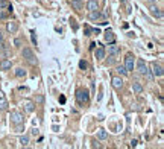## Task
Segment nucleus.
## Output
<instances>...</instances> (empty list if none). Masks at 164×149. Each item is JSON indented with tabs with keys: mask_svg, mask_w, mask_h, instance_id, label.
Masks as SVG:
<instances>
[{
	"mask_svg": "<svg viewBox=\"0 0 164 149\" xmlns=\"http://www.w3.org/2000/svg\"><path fill=\"white\" fill-rule=\"evenodd\" d=\"M18 142H20L21 146H28V144H29V137H28V135H21V137L18 138Z\"/></svg>",
	"mask_w": 164,
	"mask_h": 149,
	"instance_id": "a211bd4d",
	"label": "nucleus"
},
{
	"mask_svg": "<svg viewBox=\"0 0 164 149\" xmlns=\"http://www.w3.org/2000/svg\"><path fill=\"white\" fill-rule=\"evenodd\" d=\"M21 55H23V58H26L28 61H30V63H37V59H34V52L29 49V47H24L23 50H21Z\"/></svg>",
	"mask_w": 164,
	"mask_h": 149,
	"instance_id": "20e7f679",
	"label": "nucleus"
},
{
	"mask_svg": "<svg viewBox=\"0 0 164 149\" xmlns=\"http://www.w3.org/2000/svg\"><path fill=\"white\" fill-rule=\"evenodd\" d=\"M5 49V43H3V35L0 34V50Z\"/></svg>",
	"mask_w": 164,
	"mask_h": 149,
	"instance_id": "a878e982",
	"label": "nucleus"
},
{
	"mask_svg": "<svg viewBox=\"0 0 164 149\" xmlns=\"http://www.w3.org/2000/svg\"><path fill=\"white\" fill-rule=\"evenodd\" d=\"M79 67H81L82 70H87V67H88L87 61H79Z\"/></svg>",
	"mask_w": 164,
	"mask_h": 149,
	"instance_id": "b1692460",
	"label": "nucleus"
},
{
	"mask_svg": "<svg viewBox=\"0 0 164 149\" xmlns=\"http://www.w3.org/2000/svg\"><path fill=\"white\" fill-rule=\"evenodd\" d=\"M70 2H73V0H70ZM76 2H82V0H76Z\"/></svg>",
	"mask_w": 164,
	"mask_h": 149,
	"instance_id": "473e14b6",
	"label": "nucleus"
},
{
	"mask_svg": "<svg viewBox=\"0 0 164 149\" xmlns=\"http://www.w3.org/2000/svg\"><path fill=\"white\" fill-rule=\"evenodd\" d=\"M97 138L106 140V138H108V133H106L105 129H97Z\"/></svg>",
	"mask_w": 164,
	"mask_h": 149,
	"instance_id": "dca6fc26",
	"label": "nucleus"
},
{
	"mask_svg": "<svg viewBox=\"0 0 164 149\" xmlns=\"http://www.w3.org/2000/svg\"><path fill=\"white\" fill-rule=\"evenodd\" d=\"M149 9H150V14H152L153 17H157V18H163V11L159 9L158 6H155V5H152V6L149 8Z\"/></svg>",
	"mask_w": 164,
	"mask_h": 149,
	"instance_id": "6e6552de",
	"label": "nucleus"
},
{
	"mask_svg": "<svg viewBox=\"0 0 164 149\" xmlns=\"http://www.w3.org/2000/svg\"><path fill=\"white\" fill-rule=\"evenodd\" d=\"M105 41H108L109 44L114 43V34H113V30H106V32H105Z\"/></svg>",
	"mask_w": 164,
	"mask_h": 149,
	"instance_id": "4468645a",
	"label": "nucleus"
},
{
	"mask_svg": "<svg viewBox=\"0 0 164 149\" xmlns=\"http://www.w3.org/2000/svg\"><path fill=\"white\" fill-rule=\"evenodd\" d=\"M3 18H6V14H5V12H2V11H0V20H3Z\"/></svg>",
	"mask_w": 164,
	"mask_h": 149,
	"instance_id": "c85d7f7f",
	"label": "nucleus"
},
{
	"mask_svg": "<svg viewBox=\"0 0 164 149\" xmlns=\"http://www.w3.org/2000/svg\"><path fill=\"white\" fill-rule=\"evenodd\" d=\"M137 72H138L140 74H146V73L149 72V70H148V65H146V63H144L143 59H138V61H137Z\"/></svg>",
	"mask_w": 164,
	"mask_h": 149,
	"instance_id": "39448f33",
	"label": "nucleus"
},
{
	"mask_svg": "<svg viewBox=\"0 0 164 149\" xmlns=\"http://www.w3.org/2000/svg\"><path fill=\"white\" fill-rule=\"evenodd\" d=\"M72 6H74V8L79 11V9H82V2H76V0H73V2H72Z\"/></svg>",
	"mask_w": 164,
	"mask_h": 149,
	"instance_id": "5701e85b",
	"label": "nucleus"
},
{
	"mask_svg": "<svg viewBox=\"0 0 164 149\" xmlns=\"http://www.w3.org/2000/svg\"><path fill=\"white\" fill-rule=\"evenodd\" d=\"M23 107H24V109H26L28 113H32L34 109H35V104H34V102H30V100H24Z\"/></svg>",
	"mask_w": 164,
	"mask_h": 149,
	"instance_id": "f8f14e48",
	"label": "nucleus"
},
{
	"mask_svg": "<svg viewBox=\"0 0 164 149\" xmlns=\"http://www.w3.org/2000/svg\"><path fill=\"white\" fill-rule=\"evenodd\" d=\"M88 99H90V94H88V91L85 88H79L76 91V100H78V104H87Z\"/></svg>",
	"mask_w": 164,
	"mask_h": 149,
	"instance_id": "f257e3e1",
	"label": "nucleus"
},
{
	"mask_svg": "<svg viewBox=\"0 0 164 149\" xmlns=\"http://www.w3.org/2000/svg\"><path fill=\"white\" fill-rule=\"evenodd\" d=\"M15 76H17V78H24V76H26V70L17 69V70H15Z\"/></svg>",
	"mask_w": 164,
	"mask_h": 149,
	"instance_id": "aec40b11",
	"label": "nucleus"
},
{
	"mask_svg": "<svg viewBox=\"0 0 164 149\" xmlns=\"http://www.w3.org/2000/svg\"><path fill=\"white\" fill-rule=\"evenodd\" d=\"M6 6H9V3H8L6 0H2V2H0V9H3V8H6Z\"/></svg>",
	"mask_w": 164,
	"mask_h": 149,
	"instance_id": "393cba45",
	"label": "nucleus"
},
{
	"mask_svg": "<svg viewBox=\"0 0 164 149\" xmlns=\"http://www.w3.org/2000/svg\"><path fill=\"white\" fill-rule=\"evenodd\" d=\"M111 84H113V87L116 90H120L123 87V79H122V78H119V76H114L111 79Z\"/></svg>",
	"mask_w": 164,
	"mask_h": 149,
	"instance_id": "0eeeda50",
	"label": "nucleus"
},
{
	"mask_svg": "<svg viewBox=\"0 0 164 149\" xmlns=\"http://www.w3.org/2000/svg\"><path fill=\"white\" fill-rule=\"evenodd\" d=\"M116 70H117V73H119V74H123V76H125V74H128V72H126V69L123 67V65H119V67H117Z\"/></svg>",
	"mask_w": 164,
	"mask_h": 149,
	"instance_id": "4be33fe9",
	"label": "nucleus"
},
{
	"mask_svg": "<svg viewBox=\"0 0 164 149\" xmlns=\"http://www.w3.org/2000/svg\"><path fill=\"white\" fill-rule=\"evenodd\" d=\"M6 30L9 34H15L17 30H18V24H17L15 21H9V23L6 24Z\"/></svg>",
	"mask_w": 164,
	"mask_h": 149,
	"instance_id": "1a4fd4ad",
	"label": "nucleus"
},
{
	"mask_svg": "<svg viewBox=\"0 0 164 149\" xmlns=\"http://www.w3.org/2000/svg\"><path fill=\"white\" fill-rule=\"evenodd\" d=\"M97 18H100V12L99 11H90V20H97Z\"/></svg>",
	"mask_w": 164,
	"mask_h": 149,
	"instance_id": "6ab92c4d",
	"label": "nucleus"
},
{
	"mask_svg": "<svg viewBox=\"0 0 164 149\" xmlns=\"http://www.w3.org/2000/svg\"><path fill=\"white\" fill-rule=\"evenodd\" d=\"M0 2H2V0H0Z\"/></svg>",
	"mask_w": 164,
	"mask_h": 149,
	"instance_id": "72a5a7b5",
	"label": "nucleus"
},
{
	"mask_svg": "<svg viewBox=\"0 0 164 149\" xmlns=\"http://www.w3.org/2000/svg\"><path fill=\"white\" fill-rule=\"evenodd\" d=\"M113 46H108V53L111 55V56H116L119 52H120V47L119 46H114V43H111Z\"/></svg>",
	"mask_w": 164,
	"mask_h": 149,
	"instance_id": "9b49d317",
	"label": "nucleus"
},
{
	"mask_svg": "<svg viewBox=\"0 0 164 149\" xmlns=\"http://www.w3.org/2000/svg\"><path fill=\"white\" fill-rule=\"evenodd\" d=\"M37 102H40V104H41V102H44V98H43L41 94H38V96H37Z\"/></svg>",
	"mask_w": 164,
	"mask_h": 149,
	"instance_id": "bb28decb",
	"label": "nucleus"
},
{
	"mask_svg": "<svg viewBox=\"0 0 164 149\" xmlns=\"http://www.w3.org/2000/svg\"><path fill=\"white\" fill-rule=\"evenodd\" d=\"M152 74L153 76H163V67L159 64H157V63H152Z\"/></svg>",
	"mask_w": 164,
	"mask_h": 149,
	"instance_id": "423d86ee",
	"label": "nucleus"
},
{
	"mask_svg": "<svg viewBox=\"0 0 164 149\" xmlns=\"http://www.w3.org/2000/svg\"><path fill=\"white\" fill-rule=\"evenodd\" d=\"M0 98H3V91L2 90H0Z\"/></svg>",
	"mask_w": 164,
	"mask_h": 149,
	"instance_id": "7c9ffc66",
	"label": "nucleus"
},
{
	"mask_svg": "<svg viewBox=\"0 0 164 149\" xmlns=\"http://www.w3.org/2000/svg\"><path fill=\"white\" fill-rule=\"evenodd\" d=\"M87 9H88V11H96V9H99V3H97L96 0H88Z\"/></svg>",
	"mask_w": 164,
	"mask_h": 149,
	"instance_id": "9d476101",
	"label": "nucleus"
},
{
	"mask_svg": "<svg viewBox=\"0 0 164 149\" xmlns=\"http://www.w3.org/2000/svg\"><path fill=\"white\" fill-rule=\"evenodd\" d=\"M11 65H12V63L9 59H2V61H0V69H2V70H9Z\"/></svg>",
	"mask_w": 164,
	"mask_h": 149,
	"instance_id": "ddd939ff",
	"label": "nucleus"
},
{
	"mask_svg": "<svg viewBox=\"0 0 164 149\" xmlns=\"http://www.w3.org/2000/svg\"><path fill=\"white\" fill-rule=\"evenodd\" d=\"M96 58L97 59H103L105 58V49H103V47H99V49H96Z\"/></svg>",
	"mask_w": 164,
	"mask_h": 149,
	"instance_id": "2eb2a0df",
	"label": "nucleus"
},
{
	"mask_svg": "<svg viewBox=\"0 0 164 149\" xmlns=\"http://www.w3.org/2000/svg\"><path fill=\"white\" fill-rule=\"evenodd\" d=\"M134 65H135L134 56H132L131 53L126 55V58H125V69H126V72H132V70H134Z\"/></svg>",
	"mask_w": 164,
	"mask_h": 149,
	"instance_id": "f03ea898",
	"label": "nucleus"
},
{
	"mask_svg": "<svg viewBox=\"0 0 164 149\" xmlns=\"http://www.w3.org/2000/svg\"><path fill=\"white\" fill-rule=\"evenodd\" d=\"M23 114H21L20 111H12L11 113V122L12 123H15V125H20V123H23Z\"/></svg>",
	"mask_w": 164,
	"mask_h": 149,
	"instance_id": "7ed1b4c3",
	"label": "nucleus"
},
{
	"mask_svg": "<svg viewBox=\"0 0 164 149\" xmlns=\"http://www.w3.org/2000/svg\"><path fill=\"white\" fill-rule=\"evenodd\" d=\"M137 143H138L137 140H132V142H131V146H137Z\"/></svg>",
	"mask_w": 164,
	"mask_h": 149,
	"instance_id": "c756f323",
	"label": "nucleus"
},
{
	"mask_svg": "<svg viewBox=\"0 0 164 149\" xmlns=\"http://www.w3.org/2000/svg\"><path fill=\"white\" fill-rule=\"evenodd\" d=\"M0 109H8V100L5 98H0Z\"/></svg>",
	"mask_w": 164,
	"mask_h": 149,
	"instance_id": "412c9836",
	"label": "nucleus"
},
{
	"mask_svg": "<svg viewBox=\"0 0 164 149\" xmlns=\"http://www.w3.org/2000/svg\"><path fill=\"white\" fill-rule=\"evenodd\" d=\"M132 90H134L135 93L138 94V93H141V91H143V85H141L140 82H134V84H132Z\"/></svg>",
	"mask_w": 164,
	"mask_h": 149,
	"instance_id": "f3484780",
	"label": "nucleus"
},
{
	"mask_svg": "<svg viewBox=\"0 0 164 149\" xmlns=\"http://www.w3.org/2000/svg\"><path fill=\"white\" fill-rule=\"evenodd\" d=\"M149 2H150V3H155V2H158V0H149Z\"/></svg>",
	"mask_w": 164,
	"mask_h": 149,
	"instance_id": "2f4dec72",
	"label": "nucleus"
},
{
	"mask_svg": "<svg viewBox=\"0 0 164 149\" xmlns=\"http://www.w3.org/2000/svg\"><path fill=\"white\" fill-rule=\"evenodd\" d=\"M14 44H15V46H21V40H20V38H15V40H14Z\"/></svg>",
	"mask_w": 164,
	"mask_h": 149,
	"instance_id": "cd10ccee",
	"label": "nucleus"
}]
</instances>
